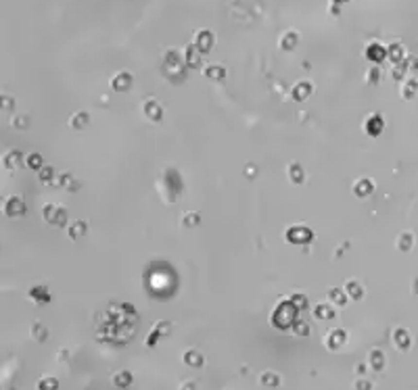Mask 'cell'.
<instances>
[{
  "label": "cell",
  "mask_w": 418,
  "mask_h": 390,
  "mask_svg": "<svg viewBox=\"0 0 418 390\" xmlns=\"http://www.w3.org/2000/svg\"><path fill=\"white\" fill-rule=\"evenodd\" d=\"M38 161H40L38 155H32V157H30V165H32V167H38V165H40Z\"/></svg>",
  "instance_id": "9a60e30c"
},
{
  "label": "cell",
  "mask_w": 418,
  "mask_h": 390,
  "mask_svg": "<svg viewBox=\"0 0 418 390\" xmlns=\"http://www.w3.org/2000/svg\"><path fill=\"white\" fill-rule=\"evenodd\" d=\"M184 363L192 365V367H201L203 365V357H201V353H197V351H186L184 353Z\"/></svg>",
  "instance_id": "3957f363"
},
{
  "label": "cell",
  "mask_w": 418,
  "mask_h": 390,
  "mask_svg": "<svg viewBox=\"0 0 418 390\" xmlns=\"http://www.w3.org/2000/svg\"><path fill=\"white\" fill-rule=\"evenodd\" d=\"M331 298H332V301L337 303V305H343V303H345V296H341V290H339V288H332V290H331Z\"/></svg>",
  "instance_id": "7c38bea8"
},
{
  "label": "cell",
  "mask_w": 418,
  "mask_h": 390,
  "mask_svg": "<svg viewBox=\"0 0 418 390\" xmlns=\"http://www.w3.org/2000/svg\"><path fill=\"white\" fill-rule=\"evenodd\" d=\"M293 330H295L299 336H308L310 334V328H308V324H303V322H297V324H293Z\"/></svg>",
  "instance_id": "ba28073f"
},
{
  "label": "cell",
  "mask_w": 418,
  "mask_h": 390,
  "mask_svg": "<svg viewBox=\"0 0 418 390\" xmlns=\"http://www.w3.org/2000/svg\"><path fill=\"white\" fill-rule=\"evenodd\" d=\"M182 390H194V384L192 382H186V384L182 386Z\"/></svg>",
  "instance_id": "2e32d148"
},
{
  "label": "cell",
  "mask_w": 418,
  "mask_h": 390,
  "mask_svg": "<svg viewBox=\"0 0 418 390\" xmlns=\"http://www.w3.org/2000/svg\"><path fill=\"white\" fill-rule=\"evenodd\" d=\"M57 386H59V382L54 378H42L38 382V390H57Z\"/></svg>",
  "instance_id": "8992f818"
},
{
  "label": "cell",
  "mask_w": 418,
  "mask_h": 390,
  "mask_svg": "<svg viewBox=\"0 0 418 390\" xmlns=\"http://www.w3.org/2000/svg\"><path fill=\"white\" fill-rule=\"evenodd\" d=\"M347 290H349L351 298H362V288H360L355 282H349V284H347Z\"/></svg>",
  "instance_id": "9c48e42d"
},
{
  "label": "cell",
  "mask_w": 418,
  "mask_h": 390,
  "mask_svg": "<svg viewBox=\"0 0 418 390\" xmlns=\"http://www.w3.org/2000/svg\"><path fill=\"white\" fill-rule=\"evenodd\" d=\"M295 315H297V307L289 303H282L278 311H274V317H272V324L278 325L280 330H287L289 325L295 324Z\"/></svg>",
  "instance_id": "6da1fadb"
},
{
  "label": "cell",
  "mask_w": 418,
  "mask_h": 390,
  "mask_svg": "<svg viewBox=\"0 0 418 390\" xmlns=\"http://www.w3.org/2000/svg\"><path fill=\"white\" fill-rule=\"evenodd\" d=\"M316 315L322 319V317H332V311L329 307H324V305H318L316 307Z\"/></svg>",
  "instance_id": "8fae6325"
},
{
  "label": "cell",
  "mask_w": 418,
  "mask_h": 390,
  "mask_svg": "<svg viewBox=\"0 0 418 390\" xmlns=\"http://www.w3.org/2000/svg\"><path fill=\"white\" fill-rule=\"evenodd\" d=\"M34 338H36V340H44V338H46V330L40 328L38 324L34 325Z\"/></svg>",
  "instance_id": "4fadbf2b"
},
{
  "label": "cell",
  "mask_w": 418,
  "mask_h": 390,
  "mask_svg": "<svg viewBox=\"0 0 418 390\" xmlns=\"http://www.w3.org/2000/svg\"><path fill=\"white\" fill-rule=\"evenodd\" d=\"M370 365L374 367V370H381L383 367V353L381 351H372L370 353Z\"/></svg>",
  "instance_id": "52a82bcc"
},
{
  "label": "cell",
  "mask_w": 418,
  "mask_h": 390,
  "mask_svg": "<svg viewBox=\"0 0 418 390\" xmlns=\"http://www.w3.org/2000/svg\"><path fill=\"white\" fill-rule=\"evenodd\" d=\"M372 386H370V382L368 380H358L355 382V390H370Z\"/></svg>",
  "instance_id": "5bb4252c"
},
{
  "label": "cell",
  "mask_w": 418,
  "mask_h": 390,
  "mask_svg": "<svg viewBox=\"0 0 418 390\" xmlns=\"http://www.w3.org/2000/svg\"><path fill=\"white\" fill-rule=\"evenodd\" d=\"M113 384L120 386V388L130 386V384H132V374H130V372H120V374H115V375H113Z\"/></svg>",
  "instance_id": "277c9868"
},
{
  "label": "cell",
  "mask_w": 418,
  "mask_h": 390,
  "mask_svg": "<svg viewBox=\"0 0 418 390\" xmlns=\"http://www.w3.org/2000/svg\"><path fill=\"white\" fill-rule=\"evenodd\" d=\"M395 340H397V346H400V349H406V332L403 330H397L395 332Z\"/></svg>",
  "instance_id": "30bf717a"
},
{
  "label": "cell",
  "mask_w": 418,
  "mask_h": 390,
  "mask_svg": "<svg viewBox=\"0 0 418 390\" xmlns=\"http://www.w3.org/2000/svg\"><path fill=\"white\" fill-rule=\"evenodd\" d=\"M260 382H261V384H266V386H278V384H280V378H278V374L266 372V374H261Z\"/></svg>",
  "instance_id": "5b68a950"
},
{
  "label": "cell",
  "mask_w": 418,
  "mask_h": 390,
  "mask_svg": "<svg viewBox=\"0 0 418 390\" xmlns=\"http://www.w3.org/2000/svg\"><path fill=\"white\" fill-rule=\"evenodd\" d=\"M345 338H347V336H345V332H343V330H332V332H331V336L326 338V344H329L331 349L334 351V349H339V346L345 342Z\"/></svg>",
  "instance_id": "7a4b0ae2"
}]
</instances>
